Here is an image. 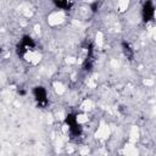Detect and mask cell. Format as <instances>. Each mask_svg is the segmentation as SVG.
Segmentation results:
<instances>
[{
  "label": "cell",
  "mask_w": 156,
  "mask_h": 156,
  "mask_svg": "<svg viewBox=\"0 0 156 156\" xmlns=\"http://www.w3.org/2000/svg\"><path fill=\"white\" fill-rule=\"evenodd\" d=\"M33 94H34V98H35V100L38 101L39 105H45L46 104V101H48L46 100V91L43 87H37L34 89Z\"/></svg>",
  "instance_id": "obj_1"
},
{
  "label": "cell",
  "mask_w": 156,
  "mask_h": 156,
  "mask_svg": "<svg viewBox=\"0 0 156 156\" xmlns=\"http://www.w3.org/2000/svg\"><path fill=\"white\" fill-rule=\"evenodd\" d=\"M154 13H155V10H154V6L151 2H146L144 5V9H143V17L145 21H149L154 17Z\"/></svg>",
  "instance_id": "obj_2"
},
{
  "label": "cell",
  "mask_w": 156,
  "mask_h": 156,
  "mask_svg": "<svg viewBox=\"0 0 156 156\" xmlns=\"http://www.w3.org/2000/svg\"><path fill=\"white\" fill-rule=\"evenodd\" d=\"M56 5H57L58 7H62V9H68L72 4L68 2V1H58V2H56Z\"/></svg>",
  "instance_id": "obj_3"
}]
</instances>
